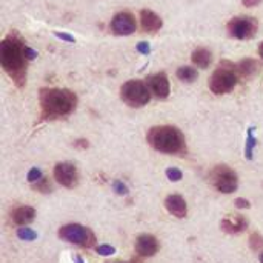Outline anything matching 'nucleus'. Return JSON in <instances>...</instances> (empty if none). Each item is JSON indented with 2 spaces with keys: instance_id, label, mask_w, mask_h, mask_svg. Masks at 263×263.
Segmentation results:
<instances>
[{
  "instance_id": "obj_36",
  "label": "nucleus",
  "mask_w": 263,
  "mask_h": 263,
  "mask_svg": "<svg viewBox=\"0 0 263 263\" xmlns=\"http://www.w3.org/2000/svg\"><path fill=\"white\" fill-rule=\"evenodd\" d=\"M259 259H260V263H263V253L260 254V257H259Z\"/></svg>"
},
{
  "instance_id": "obj_29",
  "label": "nucleus",
  "mask_w": 263,
  "mask_h": 263,
  "mask_svg": "<svg viewBox=\"0 0 263 263\" xmlns=\"http://www.w3.org/2000/svg\"><path fill=\"white\" fill-rule=\"evenodd\" d=\"M54 35H57L60 40H65V42H69V43H74L76 42V39L72 37V35H69V34H66V32H54Z\"/></svg>"
},
{
  "instance_id": "obj_6",
  "label": "nucleus",
  "mask_w": 263,
  "mask_h": 263,
  "mask_svg": "<svg viewBox=\"0 0 263 263\" xmlns=\"http://www.w3.org/2000/svg\"><path fill=\"white\" fill-rule=\"evenodd\" d=\"M59 237L68 243H72V245H77V247H82V248H92L96 245V234L80 225V223H69V225H65L59 230Z\"/></svg>"
},
{
  "instance_id": "obj_32",
  "label": "nucleus",
  "mask_w": 263,
  "mask_h": 263,
  "mask_svg": "<svg viewBox=\"0 0 263 263\" xmlns=\"http://www.w3.org/2000/svg\"><path fill=\"white\" fill-rule=\"evenodd\" d=\"M74 145H76V148H80V149H86V148L89 146L88 140H85V139H80V140H77Z\"/></svg>"
},
{
  "instance_id": "obj_30",
  "label": "nucleus",
  "mask_w": 263,
  "mask_h": 263,
  "mask_svg": "<svg viewBox=\"0 0 263 263\" xmlns=\"http://www.w3.org/2000/svg\"><path fill=\"white\" fill-rule=\"evenodd\" d=\"M236 206L237 208H240V210H247V208H250L251 205H250V202L247 200V199H242V197H239V199H236Z\"/></svg>"
},
{
  "instance_id": "obj_3",
  "label": "nucleus",
  "mask_w": 263,
  "mask_h": 263,
  "mask_svg": "<svg viewBox=\"0 0 263 263\" xmlns=\"http://www.w3.org/2000/svg\"><path fill=\"white\" fill-rule=\"evenodd\" d=\"M146 140L159 153L163 154H183L186 153V140L183 133L170 125H162V126H153L148 134Z\"/></svg>"
},
{
  "instance_id": "obj_4",
  "label": "nucleus",
  "mask_w": 263,
  "mask_h": 263,
  "mask_svg": "<svg viewBox=\"0 0 263 263\" xmlns=\"http://www.w3.org/2000/svg\"><path fill=\"white\" fill-rule=\"evenodd\" d=\"M143 80H128L120 88V99L131 108H142L149 103L151 92Z\"/></svg>"
},
{
  "instance_id": "obj_10",
  "label": "nucleus",
  "mask_w": 263,
  "mask_h": 263,
  "mask_svg": "<svg viewBox=\"0 0 263 263\" xmlns=\"http://www.w3.org/2000/svg\"><path fill=\"white\" fill-rule=\"evenodd\" d=\"M54 179L65 188H74L79 183L77 168L69 162H60L54 166Z\"/></svg>"
},
{
  "instance_id": "obj_22",
  "label": "nucleus",
  "mask_w": 263,
  "mask_h": 263,
  "mask_svg": "<svg viewBox=\"0 0 263 263\" xmlns=\"http://www.w3.org/2000/svg\"><path fill=\"white\" fill-rule=\"evenodd\" d=\"M32 188L35 191H39V193H43V194H48V193L52 191V185H51V182L46 177H42L39 182L32 183Z\"/></svg>"
},
{
  "instance_id": "obj_14",
  "label": "nucleus",
  "mask_w": 263,
  "mask_h": 263,
  "mask_svg": "<svg viewBox=\"0 0 263 263\" xmlns=\"http://www.w3.org/2000/svg\"><path fill=\"white\" fill-rule=\"evenodd\" d=\"M140 25H142V29L145 32L154 34V32H157L162 28L163 22H162V18L154 11H151V9H142L140 11Z\"/></svg>"
},
{
  "instance_id": "obj_16",
  "label": "nucleus",
  "mask_w": 263,
  "mask_h": 263,
  "mask_svg": "<svg viewBox=\"0 0 263 263\" xmlns=\"http://www.w3.org/2000/svg\"><path fill=\"white\" fill-rule=\"evenodd\" d=\"M35 219V210L32 206H18L12 211V220L18 227H26Z\"/></svg>"
},
{
  "instance_id": "obj_13",
  "label": "nucleus",
  "mask_w": 263,
  "mask_h": 263,
  "mask_svg": "<svg viewBox=\"0 0 263 263\" xmlns=\"http://www.w3.org/2000/svg\"><path fill=\"white\" fill-rule=\"evenodd\" d=\"M165 208L170 214H173L177 219H183L188 214V206L186 202L182 196L179 194H171L165 199Z\"/></svg>"
},
{
  "instance_id": "obj_26",
  "label": "nucleus",
  "mask_w": 263,
  "mask_h": 263,
  "mask_svg": "<svg viewBox=\"0 0 263 263\" xmlns=\"http://www.w3.org/2000/svg\"><path fill=\"white\" fill-rule=\"evenodd\" d=\"M42 177H43V176H42V171H40L39 168H31L29 173H28V176H26V179H28V182H29L31 185L35 183V182H39Z\"/></svg>"
},
{
  "instance_id": "obj_28",
  "label": "nucleus",
  "mask_w": 263,
  "mask_h": 263,
  "mask_svg": "<svg viewBox=\"0 0 263 263\" xmlns=\"http://www.w3.org/2000/svg\"><path fill=\"white\" fill-rule=\"evenodd\" d=\"M140 54H143V55H148L149 52H151V46H149V43L148 42H140V43H137V48H136Z\"/></svg>"
},
{
  "instance_id": "obj_20",
  "label": "nucleus",
  "mask_w": 263,
  "mask_h": 263,
  "mask_svg": "<svg viewBox=\"0 0 263 263\" xmlns=\"http://www.w3.org/2000/svg\"><path fill=\"white\" fill-rule=\"evenodd\" d=\"M256 146H257V139L254 137V126H250L248 133H247V142H245V157H247V160H253Z\"/></svg>"
},
{
  "instance_id": "obj_5",
  "label": "nucleus",
  "mask_w": 263,
  "mask_h": 263,
  "mask_svg": "<svg viewBox=\"0 0 263 263\" xmlns=\"http://www.w3.org/2000/svg\"><path fill=\"white\" fill-rule=\"evenodd\" d=\"M239 80V74L236 71V68L230 66L228 63H225L223 66H220L219 69H216L211 77H210V89L216 94V96H223L231 92Z\"/></svg>"
},
{
  "instance_id": "obj_33",
  "label": "nucleus",
  "mask_w": 263,
  "mask_h": 263,
  "mask_svg": "<svg viewBox=\"0 0 263 263\" xmlns=\"http://www.w3.org/2000/svg\"><path fill=\"white\" fill-rule=\"evenodd\" d=\"M260 2H262V0H242L243 6H247V8H254V6H257Z\"/></svg>"
},
{
  "instance_id": "obj_25",
  "label": "nucleus",
  "mask_w": 263,
  "mask_h": 263,
  "mask_svg": "<svg viewBox=\"0 0 263 263\" xmlns=\"http://www.w3.org/2000/svg\"><path fill=\"white\" fill-rule=\"evenodd\" d=\"M96 253L99 256H103V257H108V256H112L116 253V248L111 247V245H99L96 248Z\"/></svg>"
},
{
  "instance_id": "obj_8",
  "label": "nucleus",
  "mask_w": 263,
  "mask_h": 263,
  "mask_svg": "<svg viewBox=\"0 0 263 263\" xmlns=\"http://www.w3.org/2000/svg\"><path fill=\"white\" fill-rule=\"evenodd\" d=\"M259 23L253 17H234L228 22V32L237 40H248L256 35Z\"/></svg>"
},
{
  "instance_id": "obj_27",
  "label": "nucleus",
  "mask_w": 263,
  "mask_h": 263,
  "mask_svg": "<svg viewBox=\"0 0 263 263\" xmlns=\"http://www.w3.org/2000/svg\"><path fill=\"white\" fill-rule=\"evenodd\" d=\"M112 188H114V191L119 194V196H126L128 194V186L123 183V182H120V180H114L112 182Z\"/></svg>"
},
{
  "instance_id": "obj_17",
  "label": "nucleus",
  "mask_w": 263,
  "mask_h": 263,
  "mask_svg": "<svg viewBox=\"0 0 263 263\" xmlns=\"http://www.w3.org/2000/svg\"><path fill=\"white\" fill-rule=\"evenodd\" d=\"M191 62L202 69H206L213 63V52L206 48H196L191 54Z\"/></svg>"
},
{
  "instance_id": "obj_24",
  "label": "nucleus",
  "mask_w": 263,
  "mask_h": 263,
  "mask_svg": "<svg viewBox=\"0 0 263 263\" xmlns=\"http://www.w3.org/2000/svg\"><path fill=\"white\" fill-rule=\"evenodd\" d=\"M166 177L171 182H180L182 177H183V173L179 168H168L166 170Z\"/></svg>"
},
{
  "instance_id": "obj_31",
  "label": "nucleus",
  "mask_w": 263,
  "mask_h": 263,
  "mask_svg": "<svg viewBox=\"0 0 263 263\" xmlns=\"http://www.w3.org/2000/svg\"><path fill=\"white\" fill-rule=\"evenodd\" d=\"M25 52H26V57H28V60H34V59H37V52H35L32 48H29V46H25Z\"/></svg>"
},
{
  "instance_id": "obj_12",
  "label": "nucleus",
  "mask_w": 263,
  "mask_h": 263,
  "mask_svg": "<svg viewBox=\"0 0 263 263\" xmlns=\"http://www.w3.org/2000/svg\"><path fill=\"white\" fill-rule=\"evenodd\" d=\"M159 251V242L151 234H140L136 239V253L142 257H153Z\"/></svg>"
},
{
  "instance_id": "obj_7",
  "label": "nucleus",
  "mask_w": 263,
  "mask_h": 263,
  "mask_svg": "<svg viewBox=\"0 0 263 263\" xmlns=\"http://www.w3.org/2000/svg\"><path fill=\"white\" fill-rule=\"evenodd\" d=\"M210 182L211 185L223 194H231L239 186V177L234 170H231L227 165H217L210 173Z\"/></svg>"
},
{
  "instance_id": "obj_9",
  "label": "nucleus",
  "mask_w": 263,
  "mask_h": 263,
  "mask_svg": "<svg viewBox=\"0 0 263 263\" xmlns=\"http://www.w3.org/2000/svg\"><path fill=\"white\" fill-rule=\"evenodd\" d=\"M136 29L137 23L129 11L117 12L111 20V32L114 35H131L133 32H136Z\"/></svg>"
},
{
  "instance_id": "obj_1",
  "label": "nucleus",
  "mask_w": 263,
  "mask_h": 263,
  "mask_svg": "<svg viewBox=\"0 0 263 263\" xmlns=\"http://www.w3.org/2000/svg\"><path fill=\"white\" fill-rule=\"evenodd\" d=\"M25 43L18 32H9L0 43V65L3 71L12 79L17 88L26 85L28 57L25 52Z\"/></svg>"
},
{
  "instance_id": "obj_2",
  "label": "nucleus",
  "mask_w": 263,
  "mask_h": 263,
  "mask_svg": "<svg viewBox=\"0 0 263 263\" xmlns=\"http://www.w3.org/2000/svg\"><path fill=\"white\" fill-rule=\"evenodd\" d=\"M42 109L40 120H57L68 117L77 106V96L66 88H42L39 92Z\"/></svg>"
},
{
  "instance_id": "obj_18",
  "label": "nucleus",
  "mask_w": 263,
  "mask_h": 263,
  "mask_svg": "<svg viewBox=\"0 0 263 263\" xmlns=\"http://www.w3.org/2000/svg\"><path fill=\"white\" fill-rule=\"evenodd\" d=\"M259 69H260L259 62H257L256 59H251V57H248V59H242V60L239 62V65L236 66L237 74H239V76H242V77H245V79H251V77H254V76H256V72H257Z\"/></svg>"
},
{
  "instance_id": "obj_23",
  "label": "nucleus",
  "mask_w": 263,
  "mask_h": 263,
  "mask_svg": "<svg viewBox=\"0 0 263 263\" xmlns=\"http://www.w3.org/2000/svg\"><path fill=\"white\" fill-rule=\"evenodd\" d=\"M250 247L254 251H259L260 248H263V237L259 233L251 234V237H250Z\"/></svg>"
},
{
  "instance_id": "obj_19",
  "label": "nucleus",
  "mask_w": 263,
  "mask_h": 263,
  "mask_svg": "<svg viewBox=\"0 0 263 263\" xmlns=\"http://www.w3.org/2000/svg\"><path fill=\"white\" fill-rule=\"evenodd\" d=\"M176 76H177V79H179L180 82H183V83H193V82H196L197 77H199L197 71H196L193 66H180V68L176 71Z\"/></svg>"
},
{
  "instance_id": "obj_15",
  "label": "nucleus",
  "mask_w": 263,
  "mask_h": 263,
  "mask_svg": "<svg viewBox=\"0 0 263 263\" xmlns=\"http://www.w3.org/2000/svg\"><path fill=\"white\" fill-rule=\"evenodd\" d=\"M248 227V220L237 214V216H228L220 222V228L222 231L228 233V234H240L242 231H245Z\"/></svg>"
},
{
  "instance_id": "obj_34",
  "label": "nucleus",
  "mask_w": 263,
  "mask_h": 263,
  "mask_svg": "<svg viewBox=\"0 0 263 263\" xmlns=\"http://www.w3.org/2000/svg\"><path fill=\"white\" fill-rule=\"evenodd\" d=\"M74 262H76V263H85V260H83V259H82L80 256H76V257H74Z\"/></svg>"
},
{
  "instance_id": "obj_11",
  "label": "nucleus",
  "mask_w": 263,
  "mask_h": 263,
  "mask_svg": "<svg viewBox=\"0 0 263 263\" xmlns=\"http://www.w3.org/2000/svg\"><path fill=\"white\" fill-rule=\"evenodd\" d=\"M146 83L157 99H160V100L168 99V96L171 92V86H170V80L165 72H157V74L149 76Z\"/></svg>"
},
{
  "instance_id": "obj_35",
  "label": "nucleus",
  "mask_w": 263,
  "mask_h": 263,
  "mask_svg": "<svg viewBox=\"0 0 263 263\" xmlns=\"http://www.w3.org/2000/svg\"><path fill=\"white\" fill-rule=\"evenodd\" d=\"M259 54H260V57H262L263 60V42L260 43V46H259Z\"/></svg>"
},
{
  "instance_id": "obj_21",
  "label": "nucleus",
  "mask_w": 263,
  "mask_h": 263,
  "mask_svg": "<svg viewBox=\"0 0 263 263\" xmlns=\"http://www.w3.org/2000/svg\"><path fill=\"white\" fill-rule=\"evenodd\" d=\"M17 237L20 240H25V242H32L37 239V233L32 231L31 228H26V227H22L17 230Z\"/></svg>"
},
{
  "instance_id": "obj_37",
  "label": "nucleus",
  "mask_w": 263,
  "mask_h": 263,
  "mask_svg": "<svg viewBox=\"0 0 263 263\" xmlns=\"http://www.w3.org/2000/svg\"><path fill=\"white\" fill-rule=\"evenodd\" d=\"M116 263H123V262H116Z\"/></svg>"
}]
</instances>
